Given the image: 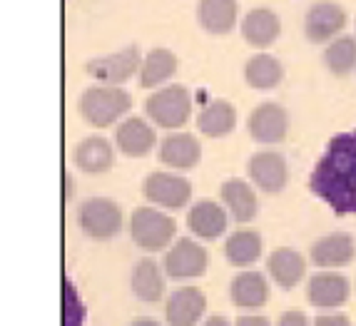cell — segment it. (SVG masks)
Returning <instances> with one entry per match:
<instances>
[{"label": "cell", "instance_id": "9a60e30c", "mask_svg": "<svg viewBox=\"0 0 356 326\" xmlns=\"http://www.w3.org/2000/svg\"><path fill=\"white\" fill-rule=\"evenodd\" d=\"M282 33L280 15L269 8H254L252 13H247L242 20V35L244 40L254 45V48H267L272 45Z\"/></svg>", "mask_w": 356, "mask_h": 326}, {"label": "cell", "instance_id": "30bf717a", "mask_svg": "<svg viewBox=\"0 0 356 326\" xmlns=\"http://www.w3.org/2000/svg\"><path fill=\"white\" fill-rule=\"evenodd\" d=\"M250 135L261 145H277L286 137L289 130V115L277 102H261L250 115Z\"/></svg>", "mask_w": 356, "mask_h": 326}, {"label": "cell", "instance_id": "cb8c5ba5", "mask_svg": "<svg viewBox=\"0 0 356 326\" xmlns=\"http://www.w3.org/2000/svg\"><path fill=\"white\" fill-rule=\"evenodd\" d=\"M237 122V110L227 100H212L204 107L200 117H197V127L207 137H225L234 130Z\"/></svg>", "mask_w": 356, "mask_h": 326}, {"label": "cell", "instance_id": "ffe728a7", "mask_svg": "<svg viewBox=\"0 0 356 326\" xmlns=\"http://www.w3.org/2000/svg\"><path fill=\"white\" fill-rule=\"evenodd\" d=\"M197 20L207 33L225 35L237 23V0H200Z\"/></svg>", "mask_w": 356, "mask_h": 326}, {"label": "cell", "instance_id": "5b68a950", "mask_svg": "<svg viewBox=\"0 0 356 326\" xmlns=\"http://www.w3.org/2000/svg\"><path fill=\"white\" fill-rule=\"evenodd\" d=\"M80 227L92 239H110L122 227V212L113 199L107 197H90L80 204L77 212Z\"/></svg>", "mask_w": 356, "mask_h": 326}, {"label": "cell", "instance_id": "4316f807", "mask_svg": "<svg viewBox=\"0 0 356 326\" xmlns=\"http://www.w3.org/2000/svg\"><path fill=\"white\" fill-rule=\"evenodd\" d=\"M225 254L234 267H250L261 256V237L254 229H239L227 237Z\"/></svg>", "mask_w": 356, "mask_h": 326}, {"label": "cell", "instance_id": "836d02e7", "mask_svg": "<svg viewBox=\"0 0 356 326\" xmlns=\"http://www.w3.org/2000/svg\"><path fill=\"white\" fill-rule=\"evenodd\" d=\"M202 326H232V324L225 319V316H209V319L204 321Z\"/></svg>", "mask_w": 356, "mask_h": 326}, {"label": "cell", "instance_id": "7c38bea8", "mask_svg": "<svg viewBox=\"0 0 356 326\" xmlns=\"http://www.w3.org/2000/svg\"><path fill=\"white\" fill-rule=\"evenodd\" d=\"M204 309H207V299L200 289L195 286H182V289L172 291V297L167 299V321L170 326H195L202 319Z\"/></svg>", "mask_w": 356, "mask_h": 326}, {"label": "cell", "instance_id": "83f0119b", "mask_svg": "<svg viewBox=\"0 0 356 326\" xmlns=\"http://www.w3.org/2000/svg\"><path fill=\"white\" fill-rule=\"evenodd\" d=\"M177 70V58L175 53H170L167 48H157L143 60V67H140V85L143 88H157L165 80L175 75Z\"/></svg>", "mask_w": 356, "mask_h": 326}, {"label": "cell", "instance_id": "5bb4252c", "mask_svg": "<svg viewBox=\"0 0 356 326\" xmlns=\"http://www.w3.org/2000/svg\"><path fill=\"white\" fill-rule=\"evenodd\" d=\"M349 294H351L349 279L341 277V274H334V272L314 274L312 282H309V286H307L309 302L319 309L341 307V304H346Z\"/></svg>", "mask_w": 356, "mask_h": 326}, {"label": "cell", "instance_id": "4dcf8cb0", "mask_svg": "<svg viewBox=\"0 0 356 326\" xmlns=\"http://www.w3.org/2000/svg\"><path fill=\"white\" fill-rule=\"evenodd\" d=\"M280 326H309V319L304 316V311L291 309V311H284V314H282Z\"/></svg>", "mask_w": 356, "mask_h": 326}, {"label": "cell", "instance_id": "52a82bcc", "mask_svg": "<svg viewBox=\"0 0 356 326\" xmlns=\"http://www.w3.org/2000/svg\"><path fill=\"white\" fill-rule=\"evenodd\" d=\"M143 192L152 204H160V207H167V209H179L190 202L192 184H190V179L179 177V174L154 172L145 179Z\"/></svg>", "mask_w": 356, "mask_h": 326}, {"label": "cell", "instance_id": "3957f363", "mask_svg": "<svg viewBox=\"0 0 356 326\" xmlns=\"http://www.w3.org/2000/svg\"><path fill=\"white\" fill-rule=\"evenodd\" d=\"M145 110L154 125L165 127V130H177L190 120L192 95L184 85H170V88H162L154 95H149Z\"/></svg>", "mask_w": 356, "mask_h": 326}, {"label": "cell", "instance_id": "ac0fdd59", "mask_svg": "<svg viewBox=\"0 0 356 326\" xmlns=\"http://www.w3.org/2000/svg\"><path fill=\"white\" fill-rule=\"evenodd\" d=\"M115 140L127 157H145L154 147V130L143 117H127L115 132Z\"/></svg>", "mask_w": 356, "mask_h": 326}, {"label": "cell", "instance_id": "d6986e66", "mask_svg": "<svg viewBox=\"0 0 356 326\" xmlns=\"http://www.w3.org/2000/svg\"><path fill=\"white\" fill-rule=\"evenodd\" d=\"M267 272L272 274V279L282 289H294L304 279L307 264H304L302 254L289 247H280L277 252H272V256L267 259Z\"/></svg>", "mask_w": 356, "mask_h": 326}, {"label": "cell", "instance_id": "d6a6232c", "mask_svg": "<svg viewBox=\"0 0 356 326\" xmlns=\"http://www.w3.org/2000/svg\"><path fill=\"white\" fill-rule=\"evenodd\" d=\"M234 326H272L267 316H239Z\"/></svg>", "mask_w": 356, "mask_h": 326}, {"label": "cell", "instance_id": "e0dca14e", "mask_svg": "<svg viewBox=\"0 0 356 326\" xmlns=\"http://www.w3.org/2000/svg\"><path fill=\"white\" fill-rule=\"evenodd\" d=\"M200 157H202L200 142L192 135H184V132L165 137L160 145V160L165 165L175 167V170H192L200 162Z\"/></svg>", "mask_w": 356, "mask_h": 326}, {"label": "cell", "instance_id": "8fae6325", "mask_svg": "<svg viewBox=\"0 0 356 326\" xmlns=\"http://www.w3.org/2000/svg\"><path fill=\"white\" fill-rule=\"evenodd\" d=\"M250 177L259 190L269 195H280L286 187V162L280 152H257L250 160Z\"/></svg>", "mask_w": 356, "mask_h": 326}, {"label": "cell", "instance_id": "7a4b0ae2", "mask_svg": "<svg viewBox=\"0 0 356 326\" xmlns=\"http://www.w3.org/2000/svg\"><path fill=\"white\" fill-rule=\"evenodd\" d=\"M132 97L125 90L115 88V85H100V88H90L80 97V113L95 127H110L115 125L125 113H130Z\"/></svg>", "mask_w": 356, "mask_h": 326}, {"label": "cell", "instance_id": "8992f818", "mask_svg": "<svg viewBox=\"0 0 356 326\" xmlns=\"http://www.w3.org/2000/svg\"><path fill=\"white\" fill-rule=\"evenodd\" d=\"M140 67H143L140 50H137V45H130V48L120 50V53L90 60L88 75H92L95 80H102L107 85H120L125 83V80H130Z\"/></svg>", "mask_w": 356, "mask_h": 326}, {"label": "cell", "instance_id": "2e32d148", "mask_svg": "<svg viewBox=\"0 0 356 326\" xmlns=\"http://www.w3.org/2000/svg\"><path fill=\"white\" fill-rule=\"evenodd\" d=\"M187 225L202 239H217L227 231V212L212 199L197 202L187 214Z\"/></svg>", "mask_w": 356, "mask_h": 326}, {"label": "cell", "instance_id": "f1b7e54d", "mask_svg": "<svg viewBox=\"0 0 356 326\" xmlns=\"http://www.w3.org/2000/svg\"><path fill=\"white\" fill-rule=\"evenodd\" d=\"M324 63L327 67L334 72V75L344 77L349 75L351 70L356 67V40L349 35L337 38V40L324 50Z\"/></svg>", "mask_w": 356, "mask_h": 326}, {"label": "cell", "instance_id": "44dd1931", "mask_svg": "<svg viewBox=\"0 0 356 326\" xmlns=\"http://www.w3.org/2000/svg\"><path fill=\"white\" fill-rule=\"evenodd\" d=\"M75 162L77 167L88 174H102L107 172L115 162V152L113 145L107 142L105 137H88L83 142L77 145L75 149Z\"/></svg>", "mask_w": 356, "mask_h": 326}, {"label": "cell", "instance_id": "f546056e", "mask_svg": "<svg viewBox=\"0 0 356 326\" xmlns=\"http://www.w3.org/2000/svg\"><path fill=\"white\" fill-rule=\"evenodd\" d=\"M63 326H85V307L70 279L63 282Z\"/></svg>", "mask_w": 356, "mask_h": 326}, {"label": "cell", "instance_id": "4fadbf2b", "mask_svg": "<svg viewBox=\"0 0 356 326\" xmlns=\"http://www.w3.org/2000/svg\"><path fill=\"white\" fill-rule=\"evenodd\" d=\"M354 254H356L354 237L346 234V231L327 234V237H321L312 247V261H314L316 267H324V269L346 267L354 259Z\"/></svg>", "mask_w": 356, "mask_h": 326}, {"label": "cell", "instance_id": "9c48e42d", "mask_svg": "<svg viewBox=\"0 0 356 326\" xmlns=\"http://www.w3.org/2000/svg\"><path fill=\"white\" fill-rule=\"evenodd\" d=\"M346 25V10L334 0H319L309 8L307 20H304V30L312 42H327L332 40L337 33H341Z\"/></svg>", "mask_w": 356, "mask_h": 326}, {"label": "cell", "instance_id": "e575fe53", "mask_svg": "<svg viewBox=\"0 0 356 326\" xmlns=\"http://www.w3.org/2000/svg\"><path fill=\"white\" fill-rule=\"evenodd\" d=\"M72 197V177L70 172H65V199H70Z\"/></svg>", "mask_w": 356, "mask_h": 326}, {"label": "cell", "instance_id": "6da1fadb", "mask_svg": "<svg viewBox=\"0 0 356 326\" xmlns=\"http://www.w3.org/2000/svg\"><path fill=\"white\" fill-rule=\"evenodd\" d=\"M309 187L337 217L356 214V130L329 140L309 177Z\"/></svg>", "mask_w": 356, "mask_h": 326}, {"label": "cell", "instance_id": "d590c367", "mask_svg": "<svg viewBox=\"0 0 356 326\" xmlns=\"http://www.w3.org/2000/svg\"><path fill=\"white\" fill-rule=\"evenodd\" d=\"M130 326H160L154 319H137V321H132Z\"/></svg>", "mask_w": 356, "mask_h": 326}, {"label": "cell", "instance_id": "d4e9b609", "mask_svg": "<svg viewBox=\"0 0 356 326\" xmlns=\"http://www.w3.org/2000/svg\"><path fill=\"white\" fill-rule=\"evenodd\" d=\"M132 289L135 297L143 299L147 304L160 302L165 297V277H162L157 261L152 259H140L132 272Z\"/></svg>", "mask_w": 356, "mask_h": 326}, {"label": "cell", "instance_id": "7402d4cb", "mask_svg": "<svg viewBox=\"0 0 356 326\" xmlns=\"http://www.w3.org/2000/svg\"><path fill=\"white\" fill-rule=\"evenodd\" d=\"M222 199L237 222H252L257 217V195L250 184L239 177H232L222 184Z\"/></svg>", "mask_w": 356, "mask_h": 326}, {"label": "cell", "instance_id": "277c9868", "mask_svg": "<svg viewBox=\"0 0 356 326\" xmlns=\"http://www.w3.org/2000/svg\"><path fill=\"white\" fill-rule=\"evenodd\" d=\"M130 229L137 247H143L145 252H160L175 239L177 227L170 214L157 212L152 207H140L132 214Z\"/></svg>", "mask_w": 356, "mask_h": 326}, {"label": "cell", "instance_id": "1f68e13d", "mask_svg": "<svg viewBox=\"0 0 356 326\" xmlns=\"http://www.w3.org/2000/svg\"><path fill=\"white\" fill-rule=\"evenodd\" d=\"M314 326H351V321L344 314H324L314 321Z\"/></svg>", "mask_w": 356, "mask_h": 326}, {"label": "cell", "instance_id": "ba28073f", "mask_svg": "<svg viewBox=\"0 0 356 326\" xmlns=\"http://www.w3.org/2000/svg\"><path fill=\"white\" fill-rule=\"evenodd\" d=\"M165 272L172 279H195L207 272V252L190 237L175 242L165 256Z\"/></svg>", "mask_w": 356, "mask_h": 326}, {"label": "cell", "instance_id": "603a6c76", "mask_svg": "<svg viewBox=\"0 0 356 326\" xmlns=\"http://www.w3.org/2000/svg\"><path fill=\"white\" fill-rule=\"evenodd\" d=\"M269 299V284L264 274L242 272L232 282V302L239 309H259Z\"/></svg>", "mask_w": 356, "mask_h": 326}, {"label": "cell", "instance_id": "484cf974", "mask_svg": "<svg viewBox=\"0 0 356 326\" xmlns=\"http://www.w3.org/2000/svg\"><path fill=\"white\" fill-rule=\"evenodd\" d=\"M282 77H284V67L277 58L272 55H254V58L247 60V65H244V80L252 85L254 90H272L282 83Z\"/></svg>", "mask_w": 356, "mask_h": 326}]
</instances>
